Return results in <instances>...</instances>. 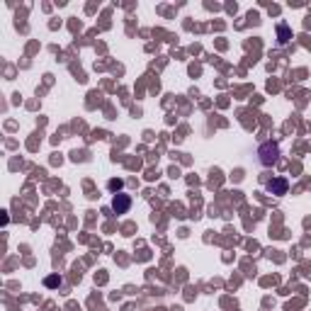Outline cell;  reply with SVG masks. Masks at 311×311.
<instances>
[{"label":"cell","mask_w":311,"mask_h":311,"mask_svg":"<svg viewBox=\"0 0 311 311\" xmlns=\"http://www.w3.org/2000/svg\"><path fill=\"white\" fill-rule=\"evenodd\" d=\"M277 156H280L277 143L267 141V143H263V146H260V163H263V166H272V163L277 161Z\"/></svg>","instance_id":"6da1fadb"},{"label":"cell","mask_w":311,"mask_h":311,"mask_svg":"<svg viewBox=\"0 0 311 311\" xmlns=\"http://www.w3.org/2000/svg\"><path fill=\"white\" fill-rule=\"evenodd\" d=\"M129 204H131V200H129V195H114V202H112V209L117 212V214H124L126 209H129Z\"/></svg>","instance_id":"7a4b0ae2"},{"label":"cell","mask_w":311,"mask_h":311,"mask_svg":"<svg viewBox=\"0 0 311 311\" xmlns=\"http://www.w3.org/2000/svg\"><path fill=\"white\" fill-rule=\"evenodd\" d=\"M267 190H270L272 195H284V192H287V180H284V178H277V180H272V183L267 185Z\"/></svg>","instance_id":"3957f363"},{"label":"cell","mask_w":311,"mask_h":311,"mask_svg":"<svg viewBox=\"0 0 311 311\" xmlns=\"http://www.w3.org/2000/svg\"><path fill=\"white\" fill-rule=\"evenodd\" d=\"M47 284H49V287H54V284H61V277H49V280H47Z\"/></svg>","instance_id":"277c9868"}]
</instances>
